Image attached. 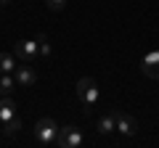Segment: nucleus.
Instances as JSON below:
<instances>
[{
    "label": "nucleus",
    "instance_id": "f257e3e1",
    "mask_svg": "<svg viewBox=\"0 0 159 148\" xmlns=\"http://www.w3.org/2000/svg\"><path fill=\"white\" fill-rule=\"evenodd\" d=\"M77 98L82 101V114H90L93 106L98 103V87H96V80L90 77H82L77 82Z\"/></svg>",
    "mask_w": 159,
    "mask_h": 148
},
{
    "label": "nucleus",
    "instance_id": "f03ea898",
    "mask_svg": "<svg viewBox=\"0 0 159 148\" xmlns=\"http://www.w3.org/2000/svg\"><path fill=\"white\" fill-rule=\"evenodd\" d=\"M34 137H37L40 146H53L58 137V124L53 119H37V124H34Z\"/></svg>",
    "mask_w": 159,
    "mask_h": 148
},
{
    "label": "nucleus",
    "instance_id": "7ed1b4c3",
    "mask_svg": "<svg viewBox=\"0 0 159 148\" xmlns=\"http://www.w3.org/2000/svg\"><path fill=\"white\" fill-rule=\"evenodd\" d=\"M82 143V132L77 127L66 124V127H58V137H56V146L58 148H77Z\"/></svg>",
    "mask_w": 159,
    "mask_h": 148
},
{
    "label": "nucleus",
    "instance_id": "20e7f679",
    "mask_svg": "<svg viewBox=\"0 0 159 148\" xmlns=\"http://www.w3.org/2000/svg\"><path fill=\"white\" fill-rule=\"evenodd\" d=\"M114 119H117V130L122 132V135H127V137H133V135H138V122L133 119L130 114H125V111H119V108H114Z\"/></svg>",
    "mask_w": 159,
    "mask_h": 148
},
{
    "label": "nucleus",
    "instance_id": "39448f33",
    "mask_svg": "<svg viewBox=\"0 0 159 148\" xmlns=\"http://www.w3.org/2000/svg\"><path fill=\"white\" fill-rule=\"evenodd\" d=\"M141 69H143V74H146V77L159 80V48H157V50H148L146 56H143Z\"/></svg>",
    "mask_w": 159,
    "mask_h": 148
},
{
    "label": "nucleus",
    "instance_id": "423d86ee",
    "mask_svg": "<svg viewBox=\"0 0 159 148\" xmlns=\"http://www.w3.org/2000/svg\"><path fill=\"white\" fill-rule=\"evenodd\" d=\"M40 53V48H37V40H19L16 42V56L21 58L24 63H29L34 56Z\"/></svg>",
    "mask_w": 159,
    "mask_h": 148
},
{
    "label": "nucleus",
    "instance_id": "0eeeda50",
    "mask_svg": "<svg viewBox=\"0 0 159 148\" xmlns=\"http://www.w3.org/2000/svg\"><path fill=\"white\" fill-rule=\"evenodd\" d=\"M13 77H16V85H21V87H32L37 82V72L32 66H16Z\"/></svg>",
    "mask_w": 159,
    "mask_h": 148
},
{
    "label": "nucleus",
    "instance_id": "6e6552de",
    "mask_svg": "<svg viewBox=\"0 0 159 148\" xmlns=\"http://www.w3.org/2000/svg\"><path fill=\"white\" fill-rule=\"evenodd\" d=\"M11 116H16V103H13L8 95H3L0 98V122L11 119Z\"/></svg>",
    "mask_w": 159,
    "mask_h": 148
},
{
    "label": "nucleus",
    "instance_id": "1a4fd4ad",
    "mask_svg": "<svg viewBox=\"0 0 159 148\" xmlns=\"http://www.w3.org/2000/svg\"><path fill=\"white\" fill-rule=\"evenodd\" d=\"M117 130V119H114V111H109V114H103L101 119H98V132L101 135H109V132Z\"/></svg>",
    "mask_w": 159,
    "mask_h": 148
},
{
    "label": "nucleus",
    "instance_id": "9d476101",
    "mask_svg": "<svg viewBox=\"0 0 159 148\" xmlns=\"http://www.w3.org/2000/svg\"><path fill=\"white\" fill-rule=\"evenodd\" d=\"M19 130H21V119L19 116H11V119L3 122V135L13 137V135H19Z\"/></svg>",
    "mask_w": 159,
    "mask_h": 148
},
{
    "label": "nucleus",
    "instance_id": "9b49d317",
    "mask_svg": "<svg viewBox=\"0 0 159 148\" xmlns=\"http://www.w3.org/2000/svg\"><path fill=\"white\" fill-rule=\"evenodd\" d=\"M16 72V61L11 53H0V74H13Z\"/></svg>",
    "mask_w": 159,
    "mask_h": 148
},
{
    "label": "nucleus",
    "instance_id": "f8f14e48",
    "mask_svg": "<svg viewBox=\"0 0 159 148\" xmlns=\"http://www.w3.org/2000/svg\"><path fill=\"white\" fill-rule=\"evenodd\" d=\"M13 87H16V77L13 74H0V95H8Z\"/></svg>",
    "mask_w": 159,
    "mask_h": 148
},
{
    "label": "nucleus",
    "instance_id": "ddd939ff",
    "mask_svg": "<svg viewBox=\"0 0 159 148\" xmlns=\"http://www.w3.org/2000/svg\"><path fill=\"white\" fill-rule=\"evenodd\" d=\"M37 48H40V56H51V42L45 34H37Z\"/></svg>",
    "mask_w": 159,
    "mask_h": 148
},
{
    "label": "nucleus",
    "instance_id": "4468645a",
    "mask_svg": "<svg viewBox=\"0 0 159 148\" xmlns=\"http://www.w3.org/2000/svg\"><path fill=\"white\" fill-rule=\"evenodd\" d=\"M48 3V8H51V11H61L64 6H66V0H45Z\"/></svg>",
    "mask_w": 159,
    "mask_h": 148
},
{
    "label": "nucleus",
    "instance_id": "2eb2a0df",
    "mask_svg": "<svg viewBox=\"0 0 159 148\" xmlns=\"http://www.w3.org/2000/svg\"><path fill=\"white\" fill-rule=\"evenodd\" d=\"M8 3H11V0H0V6H8Z\"/></svg>",
    "mask_w": 159,
    "mask_h": 148
}]
</instances>
